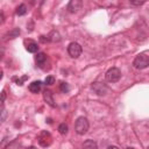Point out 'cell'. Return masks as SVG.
<instances>
[{
  "instance_id": "cell-1",
  "label": "cell",
  "mask_w": 149,
  "mask_h": 149,
  "mask_svg": "<svg viewBox=\"0 0 149 149\" xmlns=\"http://www.w3.org/2000/svg\"><path fill=\"white\" fill-rule=\"evenodd\" d=\"M133 65L135 69H139V70H143L146 68H148L149 65V56H148V52H141L139 54L135 59L133 61Z\"/></svg>"
},
{
  "instance_id": "cell-2",
  "label": "cell",
  "mask_w": 149,
  "mask_h": 149,
  "mask_svg": "<svg viewBox=\"0 0 149 149\" xmlns=\"http://www.w3.org/2000/svg\"><path fill=\"white\" fill-rule=\"evenodd\" d=\"M88 127H90V123H88V120L85 116H79L76 120L74 129H76V133L77 134H79V135L86 134L87 130H88Z\"/></svg>"
},
{
  "instance_id": "cell-3",
  "label": "cell",
  "mask_w": 149,
  "mask_h": 149,
  "mask_svg": "<svg viewBox=\"0 0 149 149\" xmlns=\"http://www.w3.org/2000/svg\"><path fill=\"white\" fill-rule=\"evenodd\" d=\"M105 77H106V80L107 81H109V83H116L121 78V71L118 68H111L106 72Z\"/></svg>"
},
{
  "instance_id": "cell-4",
  "label": "cell",
  "mask_w": 149,
  "mask_h": 149,
  "mask_svg": "<svg viewBox=\"0 0 149 149\" xmlns=\"http://www.w3.org/2000/svg\"><path fill=\"white\" fill-rule=\"evenodd\" d=\"M81 51H83V49H81L80 44L77 42H72L68 47V52L72 58H78L81 55Z\"/></svg>"
},
{
  "instance_id": "cell-5",
  "label": "cell",
  "mask_w": 149,
  "mask_h": 149,
  "mask_svg": "<svg viewBox=\"0 0 149 149\" xmlns=\"http://www.w3.org/2000/svg\"><path fill=\"white\" fill-rule=\"evenodd\" d=\"M51 142H52V137H51L50 133L43 130V132L40 134V136H38V143H40V146L47 148V147H49V146L51 144Z\"/></svg>"
},
{
  "instance_id": "cell-6",
  "label": "cell",
  "mask_w": 149,
  "mask_h": 149,
  "mask_svg": "<svg viewBox=\"0 0 149 149\" xmlns=\"http://www.w3.org/2000/svg\"><path fill=\"white\" fill-rule=\"evenodd\" d=\"M92 90L97 93V94H99V95H104V94H106L107 93V91H108V87L105 85V84H102V83H93L92 84Z\"/></svg>"
},
{
  "instance_id": "cell-7",
  "label": "cell",
  "mask_w": 149,
  "mask_h": 149,
  "mask_svg": "<svg viewBox=\"0 0 149 149\" xmlns=\"http://www.w3.org/2000/svg\"><path fill=\"white\" fill-rule=\"evenodd\" d=\"M81 1L80 0H71L68 3V10L70 13H77L80 8H81Z\"/></svg>"
},
{
  "instance_id": "cell-8",
  "label": "cell",
  "mask_w": 149,
  "mask_h": 149,
  "mask_svg": "<svg viewBox=\"0 0 149 149\" xmlns=\"http://www.w3.org/2000/svg\"><path fill=\"white\" fill-rule=\"evenodd\" d=\"M43 99H44V101H45L49 106H51V107H56V104H55V100H54V97H52L51 91L45 90V91L43 92Z\"/></svg>"
},
{
  "instance_id": "cell-9",
  "label": "cell",
  "mask_w": 149,
  "mask_h": 149,
  "mask_svg": "<svg viewBox=\"0 0 149 149\" xmlns=\"http://www.w3.org/2000/svg\"><path fill=\"white\" fill-rule=\"evenodd\" d=\"M20 33H21V30H20V28H14V29H12V30H9L5 36H3V38H2V41H7V40H13V38H15V37H17L19 35H20Z\"/></svg>"
},
{
  "instance_id": "cell-10",
  "label": "cell",
  "mask_w": 149,
  "mask_h": 149,
  "mask_svg": "<svg viewBox=\"0 0 149 149\" xmlns=\"http://www.w3.org/2000/svg\"><path fill=\"white\" fill-rule=\"evenodd\" d=\"M41 87H42V81L40 80H35L29 84V91L31 93H38L41 91Z\"/></svg>"
},
{
  "instance_id": "cell-11",
  "label": "cell",
  "mask_w": 149,
  "mask_h": 149,
  "mask_svg": "<svg viewBox=\"0 0 149 149\" xmlns=\"http://www.w3.org/2000/svg\"><path fill=\"white\" fill-rule=\"evenodd\" d=\"M47 41H50V42H59L61 41V35L58 31L56 30H52L48 36H47Z\"/></svg>"
},
{
  "instance_id": "cell-12",
  "label": "cell",
  "mask_w": 149,
  "mask_h": 149,
  "mask_svg": "<svg viewBox=\"0 0 149 149\" xmlns=\"http://www.w3.org/2000/svg\"><path fill=\"white\" fill-rule=\"evenodd\" d=\"M83 149H98L97 142L93 140H86L83 143Z\"/></svg>"
},
{
  "instance_id": "cell-13",
  "label": "cell",
  "mask_w": 149,
  "mask_h": 149,
  "mask_svg": "<svg viewBox=\"0 0 149 149\" xmlns=\"http://www.w3.org/2000/svg\"><path fill=\"white\" fill-rule=\"evenodd\" d=\"M26 49H27V51H28V52L34 54V52H36V51H37L38 45H37V43H36V42H34V41H29V42H28V44L26 45Z\"/></svg>"
},
{
  "instance_id": "cell-14",
  "label": "cell",
  "mask_w": 149,
  "mask_h": 149,
  "mask_svg": "<svg viewBox=\"0 0 149 149\" xmlns=\"http://www.w3.org/2000/svg\"><path fill=\"white\" fill-rule=\"evenodd\" d=\"M45 59H47V56H45L44 52H40V54H37L36 57H35V61H36V63H37L38 65L43 64V63L45 62Z\"/></svg>"
},
{
  "instance_id": "cell-15",
  "label": "cell",
  "mask_w": 149,
  "mask_h": 149,
  "mask_svg": "<svg viewBox=\"0 0 149 149\" xmlns=\"http://www.w3.org/2000/svg\"><path fill=\"white\" fill-rule=\"evenodd\" d=\"M26 13H27V6H26L24 3H21V5L16 8V15L22 16V15H24Z\"/></svg>"
},
{
  "instance_id": "cell-16",
  "label": "cell",
  "mask_w": 149,
  "mask_h": 149,
  "mask_svg": "<svg viewBox=\"0 0 149 149\" xmlns=\"http://www.w3.org/2000/svg\"><path fill=\"white\" fill-rule=\"evenodd\" d=\"M9 143H10V137H9V136L3 137V139L1 140V142H0V149H6V148L9 146Z\"/></svg>"
},
{
  "instance_id": "cell-17",
  "label": "cell",
  "mask_w": 149,
  "mask_h": 149,
  "mask_svg": "<svg viewBox=\"0 0 149 149\" xmlns=\"http://www.w3.org/2000/svg\"><path fill=\"white\" fill-rule=\"evenodd\" d=\"M59 90L63 92V93H68L70 91V86L68 83H64V81H61L59 84Z\"/></svg>"
},
{
  "instance_id": "cell-18",
  "label": "cell",
  "mask_w": 149,
  "mask_h": 149,
  "mask_svg": "<svg viewBox=\"0 0 149 149\" xmlns=\"http://www.w3.org/2000/svg\"><path fill=\"white\" fill-rule=\"evenodd\" d=\"M7 115H8L7 109H6V108H2V109L0 111V125H2V123L5 122V120L7 119Z\"/></svg>"
},
{
  "instance_id": "cell-19",
  "label": "cell",
  "mask_w": 149,
  "mask_h": 149,
  "mask_svg": "<svg viewBox=\"0 0 149 149\" xmlns=\"http://www.w3.org/2000/svg\"><path fill=\"white\" fill-rule=\"evenodd\" d=\"M58 132H59L62 135H65V134L68 133V126H66L65 123H61V125L58 126Z\"/></svg>"
},
{
  "instance_id": "cell-20",
  "label": "cell",
  "mask_w": 149,
  "mask_h": 149,
  "mask_svg": "<svg viewBox=\"0 0 149 149\" xmlns=\"http://www.w3.org/2000/svg\"><path fill=\"white\" fill-rule=\"evenodd\" d=\"M55 83V78L52 76H48L45 79H44V84L45 85H52Z\"/></svg>"
},
{
  "instance_id": "cell-21",
  "label": "cell",
  "mask_w": 149,
  "mask_h": 149,
  "mask_svg": "<svg viewBox=\"0 0 149 149\" xmlns=\"http://www.w3.org/2000/svg\"><path fill=\"white\" fill-rule=\"evenodd\" d=\"M5 100H6V92H5V90H2L0 92V105H2L5 102Z\"/></svg>"
},
{
  "instance_id": "cell-22",
  "label": "cell",
  "mask_w": 149,
  "mask_h": 149,
  "mask_svg": "<svg viewBox=\"0 0 149 149\" xmlns=\"http://www.w3.org/2000/svg\"><path fill=\"white\" fill-rule=\"evenodd\" d=\"M26 79H28V76H23V77H22V78H20V79H15V78H14V80H16V84H17V85H20V86H21V85H23V81H24Z\"/></svg>"
},
{
  "instance_id": "cell-23",
  "label": "cell",
  "mask_w": 149,
  "mask_h": 149,
  "mask_svg": "<svg viewBox=\"0 0 149 149\" xmlns=\"http://www.w3.org/2000/svg\"><path fill=\"white\" fill-rule=\"evenodd\" d=\"M146 1L144 0H140V1H130V3H133V5H136V6H139V5H142V3H144Z\"/></svg>"
},
{
  "instance_id": "cell-24",
  "label": "cell",
  "mask_w": 149,
  "mask_h": 149,
  "mask_svg": "<svg viewBox=\"0 0 149 149\" xmlns=\"http://www.w3.org/2000/svg\"><path fill=\"white\" fill-rule=\"evenodd\" d=\"M3 20H5V15H3V13H2V12H0V24H2Z\"/></svg>"
},
{
  "instance_id": "cell-25",
  "label": "cell",
  "mask_w": 149,
  "mask_h": 149,
  "mask_svg": "<svg viewBox=\"0 0 149 149\" xmlns=\"http://www.w3.org/2000/svg\"><path fill=\"white\" fill-rule=\"evenodd\" d=\"M107 149H119V148H118V147H115V146H109Z\"/></svg>"
},
{
  "instance_id": "cell-26",
  "label": "cell",
  "mask_w": 149,
  "mask_h": 149,
  "mask_svg": "<svg viewBox=\"0 0 149 149\" xmlns=\"http://www.w3.org/2000/svg\"><path fill=\"white\" fill-rule=\"evenodd\" d=\"M2 54H3V49L1 48V49H0V58H1V56H2Z\"/></svg>"
},
{
  "instance_id": "cell-27",
  "label": "cell",
  "mask_w": 149,
  "mask_h": 149,
  "mask_svg": "<svg viewBox=\"0 0 149 149\" xmlns=\"http://www.w3.org/2000/svg\"><path fill=\"white\" fill-rule=\"evenodd\" d=\"M2 77H3V73H2V71H0V80L2 79Z\"/></svg>"
},
{
  "instance_id": "cell-28",
  "label": "cell",
  "mask_w": 149,
  "mask_h": 149,
  "mask_svg": "<svg viewBox=\"0 0 149 149\" xmlns=\"http://www.w3.org/2000/svg\"><path fill=\"white\" fill-rule=\"evenodd\" d=\"M27 149H36L34 146H31V147H29V148H27Z\"/></svg>"
},
{
  "instance_id": "cell-29",
  "label": "cell",
  "mask_w": 149,
  "mask_h": 149,
  "mask_svg": "<svg viewBox=\"0 0 149 149\" xmlns=\"http://www.w3.org/2000/svg\"><path fill=\"white\" fill-rule=\"evenodd\" d=\"M127 149H135V148H130V147H129V148H127Z\"/></svg>"
}]
</instances>
